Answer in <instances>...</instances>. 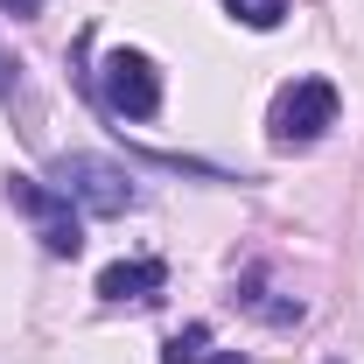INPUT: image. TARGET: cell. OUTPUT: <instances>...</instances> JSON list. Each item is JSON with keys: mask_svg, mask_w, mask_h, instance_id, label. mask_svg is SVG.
Listing matches in <instances>:
<instances>
[{"mask_svg": "<svg viewBox=\"0 0 364 364\" xmlns=\"http://www.w3.org/2000/svg\"><path fill=\"white\" fill-rule=\"evenodd\" d=\"M49 182H56L85 218H127V210L140 203V182L127 176L112 154H56Z\"/></svg>", "mask_w": 364, "mask_h": 364, "instance_id": "6da1fadb", "label": "cell"}, {"mask_svg": "<svg viewBox=\"0 0 364 364\" xmlns=\"http://www.w3.org/2000/svg\"><path fill=\"white\" fill-rule=\"evenodd\" d=\"M7 203L36 225V238H43V252H56V259H77L85 252V225H77V203L56 189V182H36V176H7Z\"/></svg>", "mask_w": 364, "mask_h": 364, "instance_id": "7a4b0ae2", "label": "cell"}, {"mask_svg": "<svg viewBox=\"0 0 364 364\" xmlns=\"http://www.w3.org/2000/svg\"><path fill=\"white\" fill-rule=\"evenodd\" d=\"M273 147H309L336 127V85L329 77H294V85L273 98Z\"/></svg>", "mask_w": 364, "mask_h": 364, "instance_id": "3957f363", "label": "cell"}, {"mask_svg": "<svg viewBox=\"0 0 364 364\" xmlns=\"http://www.w3.org/2000/svg\"><path fill=\"white\" fill-rule=\"evenodd\" d=\"M98 91H105V105H112L119 119H154V112H161V70H154V56H140V49H112V56L98 63Z\"/></svg>", "mask_w": 364, "mask_h": 364, "instance_id": "277c9868", "label": "cell"}, {"mask_svg": "<svg viewBox=\"0 0 364 364\" xmlns=\"http://www.w3.org/2000/svg\"><path fill=\"white\" fill-rule=\"evenodd\" d=\"M161 280H168L161 259H112L98 273V301H147V294H161Z\"/></svg>", "mask_w": 364, "mask_h": 364, "instance_id": "5b68a950", "label": "cell"}, {"mask_svg": "<svg viewBox=\"0 0 364 364\" xmlns=\"http://www.w3.org/2000/svg\"><path fill=\"white\" fill-rule=\"evenodd\" d=\"M225 14L267 36V28H280V21H287V0H225Z\"/></svg>", "mask_w": 364, "mask_h": 364, "instance_id": "8992f818", "label": "cell"}, {"mask_svg": "<svg viewBox=\"0 0 364 364\" xmlns=\"http://www.w3.org/2000/svg\"><path fill=\"white\" fill-rule=\"evenodd\" d=\"M203 343H210V329H182L176 343L161 350V364H203Z\"/></svg>", "mask_w": 364, "mask_h": 364, "instance_id": "52a82bcc", "label": "cell"}, {"mask_svg": "<svg viewBox=\"0 0 364 364\" xmlns=\"http://www.w3.org/2000/svg\"><path fill=\"white\" fill-rule=\"evenodd\" d=\"M14 91H21V63H7V56H0V98H14Z\"/></svg>", "mask_w": 364, "mask_h": 364, "instance_id": "ba28073f", "label": "cell"}, {"mask_svg": "<svg viewBox=\"0 0 364 364\" xmlns=\"http://www.w3.org/2000/svg\"><path fill=\"white\" fill-rule=\"evenodd\" d=\"M0 7H7L14 21H36V14H43V0H0Z\"/></svg>", "mask_w": 364, "mask_h": 364, "instance_id": "9c48e42d", "label": "cell"}]
</instances>
